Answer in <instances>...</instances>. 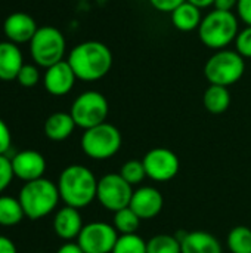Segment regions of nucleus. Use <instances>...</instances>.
<instances>
[{"mask_svg": "<svg viewBox=\"0 0 251 253\" xmlns=\"http://www.w3.org/2000/svg\"><path fill=\"white\" fill-rule=\"evenodd\" d=\"M67 61L78 80L98 82L111 71L114 58L105 43L87 40L74 46Z\"/></svg>", "mask_w": 251, "mask_h": 253, "instance_id": "1", "label": "nucleus"}, {"mask_svg": "<svg viewBox=\"0 0 251 253\" xmlns=\"http://www.w3.org/2000/svg\"><path fill=\"white\" fill-rule=\"evenodd\" d=\"M98 181L95 173L83 165L67 166L58 178V191L65 206L75 209L87 208L98 191Z\"/></svg>", "mask_w": 251, "mask_h": 253, "instance_id": "2", "label": "nucleus"}, {"mask_svg": "<svg viewBox=\"0 0 251 253\" xmlns=\"http://www.w3.org/2000/svg\"><path fill=\"white\" fill-rule=\"evenodd\" d=\"M18 200L24 209L25 218L38 221L56 209L61 196L55 182L46 178H40L31 182H25L19 191Z\"/></svg>", "mask_w": 251, "mask_h": 253, "instance_id": "3", "label": "nucleus"}, {"mask_svg": "<svg viewBox=\"0 0 251 253\" xmlns=\"http://www.w3.org/2000/svg\"><path fill=\"white\" fill-rule=\"evenodd\" d=\"M197 31L201 43L209 49H226L231 43L235 42L240 33L238 16L234 12L215 9L203 16Z\"/></svg>", "mask_w": 251, "mask_h": 253, "instance_id": "4", "label": "nucleus"}, {"mask_svg": "<svg viewBox=\"0 0 251 253\" xmlns=\"http://www.w3.org/2000/svg\"><path fill=\"white\" fill-rule=\"evenodd\" d=\"M246 71V59L234 49H220L204 64V76L210 84L229 87L241 80Z\"/></svg>", "mask_w": 251, "mask_h": 253, "instance_id": "5", "label": "nucleus"}, {"mask_svg": "<svg viewBox=\"0 0 251 253\" xmlns=\"http://www.w3.org/2000/svg\"><path fill=\"white\" fill-rule=\"evenodd\" d=\"M80 145L87 157L93 160H108L120 151L123 136L117 126L105 122L86 129L81 135Z\"/></svg>", "mask_w": 251, "mask_h": 253, "instance_id": "6", "label": "nucleus"}, {"mask_svg": "<svg viewBox=\"0 0 251 253\" xmlns=\"http://www.w3.org/2000/svg\"><path fill=\"white\" fill-rule=\"evenodd\" d=\"M67 42L61 30L44 25L40 27L30 42V53L34 62L43 68H49L64 61Z\"/></svg>", "mask_w": 251, "mask_h": 253, "instance_id": "7", "label": "nucleus"}, {"mask_svg": "<svg viewBox=\"0 0 251 253\" xmlns=\"http://www.w3.org/2000/svg\"><path fill=\"white\" fill-rule=\"evenodd\" d=\"M109 113V104L105 95L98 90H86L80 93L70 110L75 126L81 129H90L107 122Z\"/></svg>", "mask_w": 251, "mask_h": 253, "instance_id": "8", "label": "nucleus"}, {"mask_svg": "<svg viewBox=\"0 0 251 253\" xmlns=\"http://www.w3.org/2000/svg\"><path fill=\"white\" fill-rule=\"evenodd\" d=\"M133 187L120 173H107L98 181L96 200L109 212H118L130 206Z\"/></svg>", "mask_w": 251, "mask_h": 253, "instance_id": "9", "label": "nucleus"}, {"mask_svg": "<svg viewBox=\"0 0 251 253\" xmlns=\"http://www.w3.org/2000/svg\"><path fill=\"white\" fill-rule=\"evenodd\" d=\"M118 233L114 225L102 221L84 224L77 243L84 253H112L118 240Z\"/></svg>", "mask_w": 251, "mask_h": 253, "instance_id": "10", "label": "nucleus"}, {"mask_svg": "<svg viewBox=\"0 0 251 253\" xmlns=\"http://www.w3.org/2000/svg\"><path fill=\"white\" fill-rule=\"evenodd\" d=\"M146 176L155 182H167L173 179L180 169L179 157L166 147L151 148L142 159Z\"/></svg>", "mask_w": 251, "mask_h": 253, "instance_id": "11", "label": "nucleus"}, {"mask_svg": "<svg viewBox=\"0 0 251 253\" xmlns=\"http://www.w3.org/2000/svg\"><path fill=\"white\" fill-rule=\"evenodd\" d=\"M10 163L15 178L24 182H31L43 178L47 166L44 156L36 150H22L16 153L10 159Z\"/></svg>", "mask_w": 251, "mask_h": 253, "instance_id": "12", "label": "nucleus"}, {"mask_svg": "<svg viewBox=\"0 0 251 253\" xmlns=\"http://www.w3.org/2000/svg\"><path fill=\"white\" fill-rule=\"evenodd\" d=\"M163 206H164L163 194L155 187L143 185L133 191L130 208L142 221H149L158 216L160 212L163 211Z\"/></svg>", "mask_w": 251, "mask_h": 253, "instance_id": "13", "label": "nucleus"}, {"mask_svg": "<svg viewBox=\"0 0 251 253\" xmlns=\"http://www.w3.org/2000/svg\"><path fill=\"white\" fill-rule=\"evenodd\" d=\"M75 74L68 64V61H61L49 68H46L43 76L44 89L53 96H64L70 93L75 84Z\"/></svg>", "mask_w": 251, "mask_h": 253, "instance_id": "14", "label": "nucleus"}, {"mask_svg": "<svg viewBox=\"0 0 251 253\" xmlns=\"http://www.w3.org/2000/svg\"><path fill=\"white\" fill-rule=\"evenodd\" d=\"M38 30L34 18L25 12H13L3 22V33L7 42L15 44L18 43H30Z\"/></svg>", "mask_w": 251, "mask_h": 253, "instance_id": "15", "label": "nucleus"}, {"mask_svg": "<svg viewBox=\"0 0 251 253\" xmlns=\"http://www.w3.org/2000/svg\"><path fill=\"white\" fill-rule=\"evenodd\" d=\"M176 237L180 242L182 253H222V245L217 237L209 231H182Z\"/></svg>", "mask_w": 251, "mask_h": 253, "instance_id": "16", "label": "nucleus"}, {"mask_svg": "<svg viewBox=\"0 0 251 253\" xmlns=\"http://www.w3.org/2000/svg\"><path fill=\"white\" fill-rule=\"evenodd\" d=\"M83 227L84 224H83L80 211L71 206L61 208L53 218V231L59 239L65 242H71L77 239Z\"/></svg>", "mask_w": 251, "mask_h": 253, "instance_id": "17", "label": "nucleus"}, {"mask_svg": "<svg viewBox=\"0 0 251 253\" xmlns=\"http://www.w3.org/2000/svg\"><path fill=\"white\" fill-rule=\"evenodd\" d=\"M24 65L22 52L12 42H0V80H16Z\"/></svg>", "mask_w": 251, "mask_h": 253, "instance_id": "18", "label": "nucleus"}, {"mask_svg": "<svg viewBox=\"0 0 251 253\" xmlns=\"http://www.w3.org/2000/svg\"><path fill=\"white\" fill-rule=\"evenodd\" d=\"M75 127L77 126H75L72 116L70 113H64V111H56V113L50 114L43 125L44 135L50 141H55V142L68 139L72 135Z\"/></svg>", "mask_w": 251, "mask_h": 253, "instance_id": "19", "label": "nucleus"}, {"mask_svg": "<svg viewBox=\"0 0 251 253\" xmlns=\"http://www.w3.org/2000/svg\"><path fill=\"white\" fill-rule=\"evenodd\" d=\"M170 19L176 30L188 33V31L198 30L203 21V13L200 7L194 6L189 1H185L170 13Z\"/></svg>", "mask_w": 251, "mask_h": 253, "instance_id": "20", "label": "nucleus"}, {"mask_svg": "<svg viewBox=\"0 0 251 253\" xmlns=\"http://www.w3.org/2000/svg\"><path fill=\"white\" fill-rule=\"evenodd\" d=\"M203 105L210 114H223L231 105L229 89L219 84H210L203 93Z\"/></svg>", "mask_w": 251, "mask_h": 253, "instance_id": "21", "label": "nucleus"}, {"mask_svg": "<svg viewBox=\"0 0 251 253\" xmlns=\"http://www.w3.org/2000/svg\"><path fill=\"white\" fill-rule=\"evenodd\" d=\"M25 218L24 209L18 199L10 196H0V225L13 227Z\"/></svg>", "mask_w": 251, "mask_h": 253, "instance_id": "22", "label": "nucleus"}, {"mask_svg": "<svg viewBox=\"0 0 251 253\" xmlns=\"http://www.w3.org/2000/svg\"><path fill=\"white\" fill-rule=\"evenodd\" d=\"M142 219L135 213V211L129 206L114 213V228L120 236L124 234H138Z\"/></svg>", "mask_w": 251, "mask_h": 253, "instance_id": "23", "label": "nucleus"}, {"mask_svg": "<svg viewBox=\"0 0 251 253\" xmlns=\"http://www.w3.org/2000/svg\"><path fill=\"white\" fill-rule=\"evenodd\" d=\"M226 243L231 253H251V228L246 225L234 227L228 234Z\"/></svg>", "mask_w": 251, "mask_h": 253, "instance_id": "24", "label": "nucleus"}, {"mask_svg": "<svg viewBox=\"0 0 251 253\" xmlns=\"http://www.w3.org/2000/svg\"><path fill=\"white\" fill-rule=\"evenodd\" d=\"M146 253H182L180 242L176 236L157 234L146 242Z\"/></svg>", "mask_w": 251, "mask_h": 253, "instance_id": "25", "label": "nucleus"}, {"mask_svg": "<svg viewBox=\"0 0 251 253\" xmlns=\"http://www.w3.org/2000/svg\"><path fill=\"white\" fill-rule=\"evenodd\" d=\"M118 173H120V175L124 178V181H127L132 187L142 184L143 179L148 178V176H146L145 166H143V162H142V160H138V159L127 160V162L121 166V169H120Z\"/></svg>", "mask_w": 251, "mask_h": 253, "instance_id": "26", "label": "nucleus"}, {"mask_svg": "<svg viewBox=\"0 0 251 253\" xmlns=\"http://www.w3.org/2000/svg\"><path fill=\"white\" fill-rule=\"evenodd\" d=\"M112 253H146V242L138 234L118 236Z\"/></svg>", "mask_w": 251, "mask_h": 253, "instance_id": "27", "label": "nucleus"}, {"mask_svg": "<svg viewBox=\"0 0 251 253\" xmlns=\"http://www.w3.org/2000/svg\"><path fill=\"white\" fill-rule=\"evenodd\" d=\"M16 82L24 87H34L40 82L38 68L36 65H31V64H24L18 77H16Z\"/></svg>", "mask_w": 251, "mask_h": 253, "instance_id": "28", "label": "nucleus"}, {"mask_svg": "<svg viewBox=\"0 0 251 253\" xmlns=\"http://www.w3.org/2000/svg\"><path fill=\"white\" fill-rule=\"evenodd\" d=\"M235 50L244 58L251 59V25H246L244 30H240L235 39Z\"/></svg>", "mask_w": 251, "mask_h": 253, "instance_id": "29", "label": "nucleus"}, {"mask_svg": "<svg viewBox=\"0 0 251 253\" xmlns=\"http://www.w3.org/2000/svg\"><path fill=\"white\" fill-rule=\"evenodd\" d=\"M13 178L15 175H13L10 159H7L6 156H0V196L10 185Z\"/></svg>", "mask_w": 251, "mask_h": 253, "instance_id": "30", "label": "nucleus"}, {"mask_svg": "<svg viewBox=\"0 0 251 253\" xmlns=\"http://www.w3.org/2000/svg\"><path fill=\"white\" fill-rule=\"evenodd\" d=\"M148 1L155 10L163 13H172L176 7H179L186 0H148Z\"/></svg>", "mask_w": 251, "mask_h": 253, "instance_id": "31", "label": "nucleus"}, {"mask_svg": "<svg viewBox=\"0 0 251 253\" xmlns=\"http://www.w3.org/2000/svg\"><path fill=\"white\" fill-rule=\"evenodd\" d=\"M12 144V135L7 125L0 119V156H6Z\"/></svg>", "mask_w": 251, "mask_h": 253, "instance_id": "32", "label": "nucleus"}, {"mask_svg": "<svg viewBox=\"0 0 251 253\" xmlns=\"http://www.w3.org/2000/svg\"><path fill=\"white\" fill-rule=\"evenodd\" d=\"M237 16L246 25H251V0H238L237 4Z\"/></svg>", "mask_w": 251, "mask_h": 253, "instance_id": "33", "label": "nucleus"}, {"mask_svg": "<svg viewBox=\"0 0 251 253\" xmlns=\"http://www.w3.org/2000/svg\"><path fill=\"white\" fill-rule=\"evenodd\" d=\"M238 0H215V9L217 10H228L232 12L234 9H237Z\"/></svg>", "mask_w": 251, "mask_h": 253, "instance_id": "34", "label": "nucleus"}, {"mask_svg": "<svg viewBox=\"0 0 251 253\" xmlns=\"http://www.w3.org/2000/svg\"><path fill=\"white\" fill-rule=\"evenodd\" d=\"M0 253H18L15 243L6 236H0Z\"/></svg>", "mask_w": 251, "mask_h": 253, "instance_id": "35", "label": "nucleus"}, {"mask_svg": "<svg viewBox=\"0 0 251 253\" xmlns=\"http://www.w3.org/2000/svg\"><path fill=\"white\" fill-rule=\"evenodd\" d=\"M56 253H84L83 252V249L80 248V245L75 242H67V243H64Z\"/></svg>", "mask_w": 251, "mask_h": 253, "instance_id": "36", "label": "nucleus"}, {"mask_svg": "<svg viewBox=\"0 0 251 253\" xmlns=\"http://www.w3.org/2000/svg\"><path fill=\"white\" fill-rule=\"evenodd\" d=\"M186 1L192 3L194 6L200 7L201 10H203V9H206V7H210V6H213V4H215V0H186Z\"/></svg>", "mask_w": 251, "mask_h": 253, "instance_id": "37", "label": "nucleus"}, {"mask_svg": "<svg viewBox=\"0 0 251 253\" xmlns=\"http://www.w3.org/2000/svg\"><path fill=\"white\" fill-rule=\"evenodd\" d=\"M36 253H43V252H36Z\"/></svg>", "mask_w": 251, "mask_h": 253, "instance_id": "38", "label": "nucleus"}]
</instances>
